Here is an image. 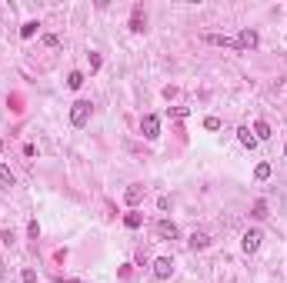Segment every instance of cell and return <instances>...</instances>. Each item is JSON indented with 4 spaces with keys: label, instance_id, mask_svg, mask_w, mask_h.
<instances>
[{
    "label": "cell",
    "instance_id": "cell-20",
    "mask_svg": "<svg viewBox=\"0 0 287 283\" xmlns=\"http://www.w3.org/2000/svg\"><path fill=\"white\" fill-rule=\"evenodd\" d=\"M27 233H30V240H37V237H40V226H37V220H30V223H27Z\"/></svg>",
    "mask_w": 287,
    "mask_h": 283
},
{
    "label": "cell",
    "instance_id": "cell-8",
    "mask_svg": "<svg viewBox=\"0 0 287 283\" xmlns=\"http://www.w3.org/2000/svg\"><path fill=\"white\" fill-rule=\"evenodd\" d=\"M124 200H127L131 207H137V203L144 200V187H140V183H131V187H127V193H124Z\"/></svg>",
    "mask_w": 287,
    "mask_h": 283
},
{
    "label": "cell",
    "instance_id": "cell-1",
    "mask_svg": "<svg viewBox=\"0 0 287 283\" xmlns=\"http://www.w3.org/2000/svg\"><path fill=\"white\" fill-rule=\"evenodd\" d=\"M87 120H90V100H77L70 107V123L74 127H87Z\"/></svg>",
    "mask_w": 287,
    "mask_h": 283
},
{
    "label": "cell",
    "instance_id": "cell-13",
    "mask_svg": "<svg viewBox=\"0 0 287 283\" xmlns=\"http://www.w3.org/2000/svg\"><path fill=\"white\" fill-rule=\"evenodd\" d=\"M254 137H257V140H267V137H270V127L264 123V120H257V123H254Z\"/></svg>",
    "mask_w": 287,
    "mask_h": 283
},
{
    "label": "cell",
    "instance_id": "cell-26",
    "mask_svg": "<svg viewBox=\"0 0 287 283\" xmlns=\"http://www.w3.org/2000/svg\"><path fill=\"white\" fill-rule=\"evenodd\" d=\"M284 157H287V143H284Z\"/></svg>",
    "mask_w": 287,
    "mask_h": 283
},
{
    "label": "cell",
    "instance_id": "cell-5",
    "mask_svg": "<svg viewBox=\"0 0 287 283\" xmlns=\"http://www.w3.org/2000/svg\"><path fill=\"white\" fill-rule=\"evenodd\" d=\"M154 230H157V237H160V240H177V237H180L177 223H171V220H157Z\"/></svg>",
    "mask_w": 287,
    "mask_h": 283
},
{
    "label": "cell",
    "instance_id": "cell-10",
    "mask_svg": "<svg viewBox=\"0 0 287 283\" xmlns=\"http://www.w3.org/2000/svg\"><path fill=\"white\" fill-rule=\"evenodd\" d=\"M237 140H241L247 150H254V147H257V137L250 133V127H241V130H237Z\"/></svg>",
    "mask_w": 287,
    "mask_h": 283
},
{
    "label": "cell",
    "instance_id": "cell-7",
    "mask_svg": "<svg viewBox=\"0 0 287 283\" xmlns=\"http://www.w3.org/2000/svg\"><path fill=\"white\" fill-rule=\"evenodd\" d=\"M131 30H134V34H144V30H147V17H144V7H140V3H134V14H131Z\"/></svg>",
    "mask_w": 287,
    "mask_h": 283
},
{
    "label": "cell",
    "instance_id": "cell-9",
    "mask_svg": "<svg viewBox=\"0 0 287 283\" xmlns=\"http://www.w3.org/2000/svg\"><path fill=\"white\" fill-rule=\"evenodd\" d=\"M204 43H214V47H237V40L224 37V34H207V37H204Z\"/></svg>",
    "mask_w": 287,
    "mask_h": 283
},
{
    "label": "cell",
    "instance_id": "cell-21",
    "mask_svg": "<svg viewBox=\"0 0 287 283\" xmlns=\"http://www.w3.org/2000/svg\"><path fill=\"white\" fill-rule=\"evenodd\" d=\"M204 127H207V130H221V120H217V117H207Z\"/></svg>",
    "mask_w": 287,
    "mask_h": 283
},
{
    "label": "cell",
    "instance_id": "cell-11",
    "mask_svg": "<svg viewBox=\"0 0 287 283\" xmlns=\"http://www.w3.org/2000/svg\"><path fill=\"white\" fill-rule=\"evenodd\" d=\"M0 183H3V187H14V183H17V177L10 173V167H7V163H0Z\"/></svg>",
    "mask_w": 287,
    "mask_h": 283
},
{
    "label": "cell",
    "instance_id": "cell-14",
    "mask_svg": "<svg viewBox=\"0 0 287 283\" xmlns=\"http://www.w3.org/2000/svg\"><path fill=\"white\" fill-rule=\"evenodd\" d=\"M124 223L131 226V230H137V226L144 223V217H140V213H137V210H131V213H127V217H124Z\"/></svg>",
    "mask_w": 287,
    "mask_h": 283
},
{
    "label": "cell",
    "instance_id": "cell-3",
    "mask_svg": "<svg viewBox=\"0 0 287 283\" xmlns=\"http://www.w3.org/2000/svg\"><path fill=\"white\" fill-rule=\"evenodd\" d=\"M171 273H174L171 257H157V260H154V277H157V280H171Z\"/></svg>",
    "mask_w": 287,
    "mask_h": 283
},
{
    "label": "cell",
    "instance_id": "cell-24",
    "mask_svg": "<svg viewBox=\"0 0 287 283\" xmlns=\"http://www.w3.org/2000/svg\"><path fill=\"white\" fill-rule=\"evenodd\" d=\"M44 43H47V47H60V40L54 37V34H44Z\"/></svg>",
    "mask_w": 287,
    "mask_h": 283
},
{
    "label": "cell",
    "instance_id": "cell-25",
    "mask_svg": "<svg viewBox=\"0 0 287 283\" xmlns=\"http://www.w3.org/2000/svg\"><path fill=\"white\" fill-rule=\"evenodd\" d=\"M60 283H80V280H60Z\"/></svg>",
    "mask_w": 287,
    "mask_h": 283
},
{
    "label": "cell",
    "instance_id": "cell-2",
    "mask_svg": "<svg viewBox=\"0 0 287 283\" xmlns=\"http://www.w3.org/2000/svg\"><path fill=\"white\" fill-rule=\"evenodd\" d=\"M140 133H144V140H157V137H160V120H157L154 113H147V117L140 120Z\"/></svg>",
    "mask_w": 287,
    "mask_h": 283
},
{
    "label": "cell",
    "instance_id": "cell-17",
    "mask_svg": "<svg viewBox=\"0 0 287 283\" xmlns=\"http://www.w3.org/2000/svg\"><path fill=\"white\" fill-rule=\"evenodd\" d=\"M80 83H84V74H80V70H74V74L67 77V87H70V90H77Z\"/></svg>",
    "mask_w": 287,
    "mask_h": 283
},
{
    "label": "cell",
    "instance_id": "cell-18",
    "mask_svg": "<svg viewBox=\"0 0 287 283\" xmlns=\"http://www.w3.org/2000/svg\"><path fill=\"white\" fill-rule=\"evenodd\" d=\"M254 177H257V180H267V177H270V163H257Z\"/></svg>",
    "mask_w": 287,
    "mask_h": 283
},
{
    "label": "cell",
    "instance_id": "cell-4",
    "mask_svg": "<svg viewBox=\"0 0 287 283\" xmlns=\"http://www.w3.org/2000/svg\"><path fill=\"white\" fill-rule=\"evenodd\" d=\"M257 43H261V37H257V30H250V27H244V30L237 34V47H241V50H254Z\"/></svg>",
    "mask_w": 287,
    "mask_h": 283
},
{
    "label": "cell",
    "instance_id": "cell-6",
    "mask_svg": "<svg viewBox=\"0 0 287 283\" xmlns=\"http://www.w3.org/2000/svg\"><path fill=\"white\" fill-rule=\"evenodd\" d=\"M261 240H264V233H261V230H247V233H244V253H257V246H261Z\"/></svg>",
    "mask_w": 287,
    "mask_h": 283
},
{
    "label": "cell",
    "instance_id": "cell-23",
    "mask_svg": "<svg viewBox=\"0 0 287 283\" xmlns=\"http://www.w3.org/2000/svg\"><path fill=\"white\" fill-rule=\"evenodd\" d=\"M0 240H3V243L10 246V243H14V230H10V226H7V230H3V233H0Z\"/></svg>",
    "mask_w": 287,
    "mask_h": 283
},
{
    "label": "cell",
    "instance_id": "cell-22",
    "mask_svg": "<svg viewBox=\"0 0 287 283\" xmlns=\"http://www.w3.org/2000/svg\"><path fill=\"white\" fill-rule=\"evenodd\" d=\"M20 280H23V283H37V273H34V270H30V266H27V270H23V277H20Z\"/></svg>",
    "mask_w": 287,
    "mask_h": 283
},
{
    "label": "cell",
    "instance_id": "cell-16",
    "mask_svg": "<svg viewBox=\"0 0 287 283\" xmlns=\"http://www.w3.org/2000/svg\"><path fill=\"white\" fill-rule=\"evenodd\" d=\"M250 217H254V220H264V217H267V203H264V200H257L254 210H250Z\"/></svg>",
    "mask_w": 287,
    "mask_h": 283
},
{
    "label": "cell",
    "instance_id": "cell-15",
    "mask_svg": "<svg viewBox=\"0 0 287 283\" xmlns=\"http://www.w3.org/2000/svg\"><path fill=\"white\" fill-rule=\"evenodd\" d=\"M37 27H40L37 20H30V23H23V27H20V37H23V40H30V37H34V34H37Z\"/></svg>",
    "mask_w": 287,
    "mask_h": 283
},
{
    "label": "cell",
    "instance_id": "cell-12",
    "mask_svg": "<svg viewBox=\"0 0 287 283\" xmlns=\"http://www.w3.org/2000/svg\"><path fill=\"white\" fill-rule=\"evenodd\" d=\"M207 243H211V237H207V233H194V237H191V250H204Z\"/></svg>",
    "mask_w": 287,
    "mask_h": 283
},
{
    "label": "cell",
    "instance_id": "cell-19",
    "mask_svg": "<svg viewBox=\"0 0 287 283\" xmlns=\"http://www.w3.org/2000/svg\"><path fill=\"white\" fill-rule=\"evenodd\" d=\"M90 74H97V70H100V63H104V60H100V54H97V50H90Z\"/></svg>",
    "mask_w": 287,
    "mask_h": 283
},
{
    "label": "cell",
    "instance_id": "cell-27",
    "mask_svg": "<svg viewBox=\"0 0 287 283\" xmlns=\"http://www.w3.org/2000/svg\"><path fill=\"white\" fill-rule=\"evenodd\" d=\"M0 150H3V140H0Z\"/></svg>",
    "mask_w": 287,
    "mask_h": 283
}]
</instances>
